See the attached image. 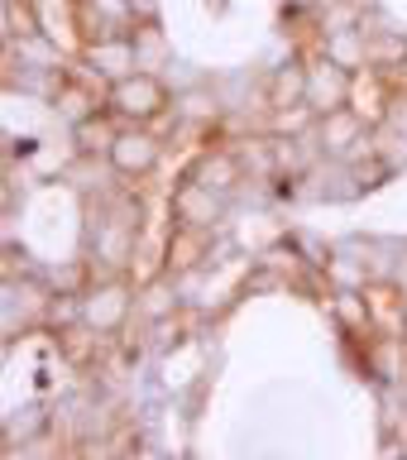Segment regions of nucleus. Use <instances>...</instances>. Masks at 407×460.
Segmentation results:
<instances>
[{"label":"nucleus","mask_w":407,"mask_h":460,"mask_svg":"<svg viewBox=\"0 0 407 460\" xmlns=\"http://www.w3.org/2000/svg\"><path fill=\"white\" fill-rule=\"evenodd\" d=\"M77 63L86 72H96L101 82H120L129 72H139V58H135V39L129 34H115V39H96V43H77Z\"/></svg>","instance_id":"obj_9"},{"label":"nucleus","mask_w":407,"mask_h":460,"mask_svg":"<svg viewBox=\"0 0 407 460\" xmlns=\"http://www.w3.org/2000/svg\"><path fill=\"white\" fill-rule=\"evenodd\" d=\"M226 216H230V197L216 192V187L187 178V172L168 187V221H173V226H207V230H221Z\"/></svg>","instance_id":"obj_3"},{"label":"nucleus","mask_w":407,"mask_h":460,"mask_svg":"<svg viewBox=\"0 0 407 460\" xmlns=\"http://www.w3.org/2000/svg\"><path fill=\"white\" fill-rule=\"evenodd\" d=\"M187 178H197V182H207L216 187V192H226V197H235L244 182V164H240V154H235V144H230V135H216V139H201V149L192 154V164L182 168Z\"/></svg>","instance_id":"obj_6"},{"label":"nucleus","mask_w":407,"mask_h":460,"mask_svg":"<svg viewBox=\"0 0 407 460\" xmlns=\"http://www.w3.org/2000/svg\"><path fill=\"white\" fill-rule=\"evenodd\" d=\"M29 273H43V269H39V259H29L20 244H5V283L29 279Z\"/></svg>","instance_id":"obj_21"},{"label":"nucleus","mask_w":407,"mask_h":460,"mask_svg":"<svg viewBox=\"0 0 407 460\" xmlns=\"http://www.w3.org/2000/svg\"><path fill=\"white\" fill-rule=\"evenodd\" d=\"M365 39H369V67H384L394 77L407 67V34L403 29H369L365 24Z\"/></svg>","instance_id":"obj_19"},{"label":"nucleus","mask_w":407,"mask_h":460,"mask_svg":"<svg viewBox=\"0 0 407 460\" xmlns=\"http://www.w3.org/2000/svg\"><path fill=\"white\" fill-rule=\"evenodd\" d=\"M115 135H120V115L111 106H101L92 115H82L77 125H67V149L77 158H111Z\"/></svg>","instance_id":"obj_12"},{"label":"nucleus","mask_w":407,"mask_h":460,"mask_svg":"<svg viewBox=\"0 0 407 460\" xmlns=\"http://www.w3.org/2000/svg\"><path fill=\"white\" fill-rule=\"evenodd\" d=\"M398 82H403V86H407V67H403V72H398Z\"/></svg>","instance_id":"obj_24"},{"label":"nucleus","mask_w":407,"mask_h":460,"mask_svg":"<svg viewBox=\"0 0 407 460\" xmlns=\"http://www.w3.org/2000/svg\"><path fill=\"white\" fill-rule=\"evenodd\" d=\"M164 149L168 144L149 125H120V135L111 144V168L120 172V182H144L164 168Z\"/></svg>","instance_id":"obj_5"},{"label":"nucleus","mask_w":407,"mask_h":460,"mask_svg":"<svg viewBox=\"0 0 407 460\" xmlns=\"http://www.w3.org/2000/svg\"><path fill=\"white\" fill-rule=\"evenodd\" d=\"M216 230L207 226H168V273H178V279H192L211 264L216 254Z\"/></svg>","instance_id":"obj_10"},{"label":"nucleus","mask_w":407,"mask_h":460,"mask_svg":"<svg viewBox=\"0 0 407 460\" xmlns=\"http://www.w3.org/2000/svg\"><path fill=\"white\" fill-rule=\"evenodd\" d=\"M326 307H331V322H336V326L345 331V336H374L365 288H331Z\"/></svg>","instance_id":"obj_15"},{"label":"nucleus","mask_w":407,"mask_h":460,"mask_svg":"<svg viewBox=\"0 0 407 460\" xmlns=\"http://www.w3.org/2000/svg\"><path fill=\"white\" fill-rule=\"evenodd\" d=\"M67 24H72V49H77V43L129 34V29L139 24V14H135L129 0H72V5H67Z\"/></svg>","instance_id":"obj_4"},{"label":"nucleus","mask_w":407,"mask_h":460,"mask_svg":"<svg viewBox=\"0 0 407 460\" xmlns=\"http://www.w3.org/2000/svg\"><path fill=\"white\" fill-rule=\"evenodd\" d=\"M82 322V293H58L49 297V312H43V336H58V331Z\"/></svg>","instance_id":"obj_20"},{"label":"nucleus","mask_w":407,"mask_h":460,"mask_svg":"<svg viewBox=\"0 0 407 460\" xmlns=\"http://www.w3.org/2000/svg\"><path fill=\"white\" fill-rule=\"evenodd\" d=\"M403 297H407V283H403Z\"/></svg>","instance_id":"obj_25"},{"label":"nucleus","mask_w":407,"mask_h":460,"mask_svg":"<svg viewBox=\"0 0 407 460\" xmlns=\"http://www.w3.org/2000/svg\"><path fill=\"white\" fill-rule=\"evenodd\" d=\"M259 96H264V106L307 101V53H288L279 67H269L264 82H259Z\"/></svg>","instance_id":"obj_13"},{"label":"nucleus","mask_w":407,"mask_h":460,"mask_svg":"<svg viewBox=\"0 0 407 460\" xmlns=\"http://www.w3.org/2000/svg\"><path fill=\"white\" fill-rule=\"evenodd\" d=\"M350 77H355V72L341 67L331 53L307 49V106L316 115H326V111H336V106L350 101Z\"/></svg>","instance_id":"obj_8"},{"label":"nucleus","mask_w":407,"mask_h":460,"mask_svg":"<svg viewBox=\"0 0 407 460\" xmlns=\"http://www.w3.org/2000/svg\"><path fill=\"white\" fill-rule=\"evenodd\" d=\"M129 5H135L139 20H158V0H129Z\"/></svg>","instance_id":"obj_23"},{"label":"nucleus","mask_w":407,"mask_h":460,"mask_svg":"<svg viewBox=\"0 0 407 460\" xmlns=\"http://www.w3.org/2000/svg\"><path fill=\"white\" fill-rule=\"evenodd\" d=\"M106 106L120 115V125H149L154 115H164L173 106V86L164 82V72H129V77L106 86Z\"/></svg>","instance_id":"obj_2"},{"label":"nucleus","mask_w":407,"mask_h":460,"mask_svg":"<svg viewBox=\"0 0 407 460\" xmlns=\"http://www.w3.org/2000/svg\"><path fill=\"white\" fill-rule=\"evenodd\" d=\"M394 92H398V77H394V72H384V67H359L355 77H350V101H345V106H355L374 129H379V125L388 120Z\"/></svg>","instance_id":"obj_11"},{"label":"nucleus","mask_w":407,"mask_h":460,"mask_svg":"<svg viewBox=\"0 0 407 460\" xmlns=\"http://www.w3.org/2000/svg\"><path fill=\"white\" fill-rule=\"evenodd\" d=\"M135 316H139V283L129 273H101L82 293V322L111 341L125 336Z\"/></svg>","instance_id":"obj_1"},{"label":"nucleus","mask_w":407,"mask_h":460,"mask_svg":"<svg viewBox=\"0 0 407 460\" xmlns=\"http://www.w3.org/2000/svg\"><path fill=\"white\" fill-rule=\"evenodd\" d=\"M369 135H374V125L355 106H336V111L316 115V135L312 139H316V149H322L331 164H345Z\"/></svg>","instance_id":"obj_7"},{"label":"nucleus","mask_w":407,"mask_h":460,"mask_svg":"<svg viewBox=\"0 0 407 460\" xmlns=\"http://www.w3.org/2000/svg\"><path fill=\"white\" fill-rule=\"evenodd\" d=\"M182 312V279L178 273H154V279L139 283V322L154 326V322H168V316Z\"/></svg>","instance_id":"obj_14"},{"label":"nucleus","mask_w":407,"mask_h":460,"mask_svg":"<svg viewBox=\"0 0 407 460\" xmlns=\"http://www.w3.org/2000/svg\"><path fill=\"white\" fill-rule=\"evenodd\" d=\"M384 129H388L394 139H407V86H403V82H398V92H394V106H388Z\"/></svg>","instance_id":"obj_22"},{"label":"nucleus","mask_w":407,"mask_h":460,"mask_svg":"<svg viewBox=\"0 0 407 460\" xmlns=\"http://www.w3.org/2000/svg\"><path fill=\"white\" fill-rule=\"evenodd\" d=\"M58 355L67 359L72 369H92L101 355H106V345L101 341H111V336H101V331H92L86 322H77V326H67V331H58Z\"/></svg>","instance_id":"obj_16"},{"label":"nucleus","mask_w":407,"mask_h":460,"mask_svg":"<svg viewBox=\"0 0 407 460\" xmlns=\"http://www.w3.org/2000/svg\"><path fill=\"white\" fill-rule=\"evenodd\" d=\"M129 39H135V58H139V67L144 72H164L168 67V34H164V24L158 20H139L135 29H129Z\"/></svg>","instance_id":"obj_18"},{"label":"nucleus","mask_w":407,"mask_h":460,"mask_svg":"<svg viewBox=\"0 0 407 460\" xmlns=\"http://www.w3.org/2000/svg\"><path fill=\"white\" fill-rule=\"evenodd\" d=\"M264 129L279 139H312L316 135V111L307 101H293V106H269L264 111Z\"/></svg>","instance_id":"obj_17"}]
</instances>
